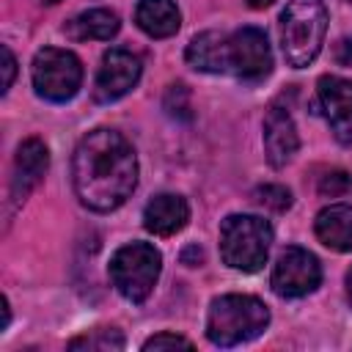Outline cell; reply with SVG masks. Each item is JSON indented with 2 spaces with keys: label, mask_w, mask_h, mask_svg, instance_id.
<instances>
[{
  "label": "cell",
  "mask_w": 352,
  "mask_h": 352,
  "mask_svg": "<svg viewBox=\"0 0 352 352\" xmlns=\"http://www.w3.org/2000/svg\"><path fill=\"white\" fill-rule=\"evenodd\" d=\"M72 184L77 198L94 212L118 209L138 184V154L116 129L88 132L72 157Z\"/></svg>",
  "instance_id": "cell-1"
},
{
  "label": "cell",
  "mask_w": 352,
  "mask_h": 352,
  "mask_svg": "<svg viewBox=\"0 0 352 352\" xmlns=\"http://www.w3.org/2000/svg\"><path fill=\"white\" fill-rule=\"evenodd\" d=\"M270 324V308L250 294H223L212 300L206 316V338L214 346H236L253 341Z\"/></svg>",
  "instance_id": "cell-2"
},
{
  "label": "cell",
  "mask_w": 352,
  "mask_h": 352,
  "mask_svg": "<svg viewBox=\"0 0 352 352\" xmlns=\"http://www.w3.org/2000/svg\"><path fill=\"white\" fill-rule=\"evenodd\" d=\"M327 8L322 0H289L280 14V47L294 69L314 63L324 44Z\"/></svg>",
  "instance_id": "cell-3"
},
{
  "label": "cell",
  "mask_w": 352,
  "mask_h": 352,
  "mask_svg": "<svg viewBox=\"0 0 352 352\" xmlns=\"http://www.w3.org/2000/svg\"><path fill=\"white\" fill-rule=\"evenodd\" d=\"M272 245V226L256 214H228L220 226V256L231 270L256 272Z\"/></svg>",
  "instance_id": "cell-4"
},
{
  "label": "cell",
  "mask_w": 352,
  "mask_h": 352,
  "mask_svg": "<svg viewBox=\"0 0 352 352\" xmlns=\"http://www.w3.org/2000/svg\"><path fill=\"white\" fill-rule=\"evenodd\" d=\"M162 270V256L148 242H129L110 258V280L129 302H143Z\"/></svg>",
  "instance_id": "cell-5"
},
{
  "label": "cell",
  "mask_w": 352,
  "mask_h": 352,
  "mask_svg": "<svg viewBox=\"0 0 352 352\" xmlns=\"http://www.w3.org/2000/svg\"><path fill=\"white\" fill-rule=\"evenodd\" d=\"M82 82V63L74 52L44 47L33 58V88L47 102H69Z\"/></svg>",
  "instance_id": "cell-6"
},
{
  "label": "cell",
  "mask_w": 352,
  "mask_h": 352,
  "mask_svg": "<svg viewBox=\"0 0 352 352\" xmlns=\"http://www.w3.org/2000/svg\"><path fill=\"white\" fill-rule=\"evenodd\" d=\"M322 280V267L314 253L302 248H286L272 267V292L278 297H305Z\"/></svg>",
  "instance_id": "cell-7"
},
{
  "label": "cell",
  "mask_w": 352,
  "mask_h": 352,
  "mask_svg": "<svg viewBox=\"0 0 352 352\" xmlns=\"http://www.w3.org/2000/svg\"><path fill=\"white\" fill-rule=\"evenodd\" d=\"M272 69V52L264 30L239 28L228 36V72L239 80H261Z\"/></svg>",
  "instance_id": "cell-8"
},
{
  "label": "cell",
  "mask_w": 352,
  "mask_h": 352,
  "mask_svg": "<svg viewBox=\"0 0 352 352\" xmlns=\"http://www.w3.org/2000/svg\"><path fill=\"white\" fill-rule=\"evenodd\" d=\"M140 80V58L129 50L113 47L102 55V66L94 82L96 102H116L124 94H129Z\"/></svg>",
  "instance_id": "cell-9"
},
{
  "label": "cell",
  "mask_w": 352,
  "mask_h": 352,
  "mask_svg": "<svg viewBox=\"0 0 352 352\" xmlns=\"http://www.w3.org/2000/svg\"><path fill=\"white\" fill-rule=\"evenodd\" d=\"M319 107L338 143H352V80L324 74L316 88Z\"/></svg>",
  "instance_id": "cell-10"
},
{
  "label": "cell",
  "mask_w": 352,
  "mask_h": 352,
  "mask_svg": "<svg viewBox=\"0 0 352 352\" xmlns=\"http://www.w3.org/2000/svg\"><path fill=\"white\" fill-rule=\"evenodd\" d=\"M297 148H300V138H297V126H294L289 110L272 104L267 118H264V154H267V162L272 168H283L286 162H292Z\"/></svg>",
  "instance_id": "cell-11"
},
{
  "label": "cell",
  "mask_w": 352,
  "mask_h": 352,
  "mask_svg": "<svg viewBox=\"0 0 352 352\" xmlns=\"http://www.w3.org/2000/svg\"><path fill=\"white\" fill-rule=\"evenodd\" d=\"M50 165V151L38 138H28L19 143L16 148V160H14V179H11V198L22 201L28 198V192L41 182V176L47 173Z\"/></svg>",
  "instance_id": "cell-12"
},
{
  "label": "cell",
  "mask_w": 352,
  "mask_h": 352,
  "mask_svg": "<svg viewBox=\"0 0 352 352\" xmlns=\"http://www.w3.org/2000/svg\"><path fill=\"white\" fill-rule=\"evenodd\" d=\"M187 220H190V206L176 192L154 195L143 209V226L154 236H173L187 226Z\"/></svg>",
  "instance_id": "cell-13"
},
{
  "label": "cell",
  "mask_w": 352,
  "mask_h": 352,
  "mask_svg": "<svg viewBox=\"0 0 352 352\" xmlns=\"http://www.w3.org/2000/svg\"><path fill=\"white\" fill-rule=\"evenodd\" d=\"M314 231L319 242L330 250L349 253L352 250V206L349 204H330L316 214Z\"/></svg>",
  "instance_id": "cell-14"
},
{
  "label": "cell",
  "mask_w": 352,
  "mask_h": 352,
  "mask_svg": "<svg viewBox=\"0 0 352 352\" xmlns=\"http://www.w3.org/2000/svg\"><path fill=\"white\" fill-rule=\"evenodd\" d=\"M187 63L198 72H228V36L217 30L198 33L187 47Z\"/></svg>",
  "instance_id": "cell-15"
},
{
  "label": "cell",
  "mask_w": 352,
  "mask_h": 352,
  "mask_svg": "<svg viewBox=\"0 0 352 352\" xmlns=\"http://www.w3.org/2000/svg\"><path fill=\"white\" fill-rule=\"evenodd\" d=\"M138 28L151 38H168L179 30L182 14L173 0H140L135 8Z\"/></svg>",
  "instance_id": "cell-16"
},
{
  "label": "cell",
  "mask_w": 352,
  "mask_h": 352,
  "mask_svg": "<svg viewBox=\"0 0 352 352\" xmlns=\"http://www.w3.org/2000/svg\"><path fill=\"white\" fill-rule=\"evenodd\" d=\"M66 33L74 41H107L118 33V16L107 8H91L66 22Z\"/></svg>",
  "instance_id": "cell-17"
},
{
  "label": "cell",
  "mask_w": 352,
  "mask_h": 352,
  "mask_svg": "<svg viewBox=\"0 0 352 352\" xmlns=\"http://www.w3.org/2000/svg\"><path fill=\"white\" fill-rule=\"evenodd\" d=\"M69 349H88V352H116L124 349V336L116 327H96L69 341Z\"/></svg>",
  "instance_id": "cell-18"
},
{
  "label": "cell",
  "mask_w": 352,
  "mask_h": 352,
  "mask_svg": "<svg viewBox=\"0 0 352 352\" xmlns=\"http://www.w3.org/2000/svg\"><path fill=\"white\" fill-rule=\"evenodd\" d=\"M256 201L272 212H286L292 206V192L283 184H264L256 190Z\"/></svg>",
  "instance_id": "cell-19"
},
{
  "label": "cell",
  "mask_w": 352,
  "mask_h": 352,
  "mask_svg": "<svg viewBox=\"0 0 352 352\" xmlns=\"http://www.w3.org/2000/svg\"><path fill=\"white\" fill-rule=\"evenodd\" d=\"M349 190H352V176L344 173V170H330L319 182V192L322 195H330V198H338V195H344Z\"/></svg>",
  "instance_id": "cell-20"
},
{
  "label": "cell",
  "mask_w": 352,
  "mask_h": 352,
  "mask_svg": "<svg viewBox=\"0 0 352 352\" xmlns=\"http://www.w3.org/2000/svg\"><path fill=\"white\" fill-rule=\"evenodd\" d=\"M146 352H160V349H192V341H187L184 336H176V333H157L151 336L146 344H143Z\"/></svg>",
  "instance_id": "cell-21"
},
{
  "label": "cell",
  "mask_w": 352,
  "mask_h": 352,
  "mask_svg": "<svg viewBox=\"0 0 352 352\" xmlns=\"http://www.w3.org/2000/svg\"><path fill=\"white\" fill-rule=\"evenodd\" d=\"M165 110L170 116H182V118H190V94L184 85H170L168 96H165Z\"/></svg>",
  "instance_id": "cell-22"
},
{
  "label": "cell",
  "mask_w": 352,
  "mask_h": 352,
  "mask_svg": "<svg viewBox=\"0 0 352 352\" xmlns=\"http://www.w3.org/2000/svg\"><path fill=\"white\" fill-rule=\"evenodd\" d=\"M14 74H16V58H14V52H11V47L8 44H3V94L11 88V82H14Z\"/></svg>",
  "instance_id": "cell-23"
},
{
  "label": "cell",
  "mask_w": 352,
  "mask_h": 352,
  "mask_svg": "<svg viewBox=\"0 0 352 352\" xmlns=\"http://www.w3.org/2000/svg\"><path fill=\"white\" fill-rule=\"evenodd\" d=\"M336 60L341 66H352V38H341L336 44Z\"/></svg>",
  "instance_id": "cell-24"
},
{
  "label": "cell",
  "mask_w": 352,
  "mask_h": 352,
  "mask_svg": "<svg viewBox=\"0 0 352 352\" xmlns=\"http://www.w3.org/2000/svg\"><path fill=\"white\" fill-rule=\"evenodd\" d=\"M8 322H11V308H8V300L3 297V330L8 327Z\"/></svg>",
  "instance_id": "cell-25"
},
{
  "label": "cell",
  "mask_w": 352,
  "mask_h": 352,
  "mask_svg": "<svg viewBox=\"0 0 352 352\" xmlns=\"http://www.w3.org/2000/svg\"><path fill=\"white\" fill-rule=\"evenodd\" d=\"M346 300H349V305H352V267H349V272H346Z\"/></svg>",
  "instance_id": "cell-26"
},
{
  "label": "cell",
  "mask_w": 352,
  "mask_h": 352,
  "mask_svg": "<svg viewBox=\"0 0 352 352\" xmlns=\"http://www.w3.org/2000/svg\"><path fill=\"white\" fill-rule=\"evenodd\" d=\"M272 0H248V6H253V8H264V6H270Z\"/></svg>",
  "instance_id": "cell-27"
},
{
  "label": "cell",
  "mask_w": 352,
  "mask_h": 352,
  "mask_svg": "<svg viewBox=\"0 0 352 352\" xmlns=\"http://www.w3.org/2000/svg\"><path fill=\"white\" fill-rule=\"evenodd\" d=\"M44 3H58V0H44Z\"/></svg>",
  "instance_id": "cell-28"
},
{
  "label": "cell",
  "mask_w": 352,
  "mask_h": 352,
  "mask_svg": "<svg viewBox=\"0 0 352 352\" xmlns=\"http://www.w3.org/2000/svg\"><path fill=\"white\" fill-rule=\"evenodd\" d=\"M346 3H352V0H346Z\"/></svg>",
  "instance_id": "cell-29"
}]
</instances>
